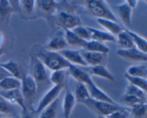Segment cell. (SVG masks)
<instances>
[{"instance_id":"obj_16","label":"cell","mask_w":147,"mask_h":118,"mask_svg":"<svg viewBox=\"0 0 147 118\" xmlns=\"http://www.w3.org/2000/svg\"><path fill=\"white\" fill-rule=\"evenodd\" d=\"M76 100L74 94L67 89L64 95L63 100V115L65 118H69L76 106Z\"/></svg>"},{"instance_id":"obj_39","label":"cell","mask_w":147,"mask_h":118,"mask_svg":"<svg viewBox=\"0 0 147 118\" xmlns=\"http://www.w3.org/2000/svg\"><path fill=\"white\" fill-rule=\"evenodd\" d=\"M8 76H11L5 70V69H4L2 67L0 66V81H2L4 79H5V78L8 77Z\"/></svg>"},{"instance_id":"obj_25","label":"cell","mask_w":147,"mask_h":118,"mask_svg":"<svg viewBox=\"0 0 147 118\" xmlns=\"http://www.w3.org/2000/svg\"><path fill=\"white\" fill-rule=\"evenodd\" d=\"M21 87V80L13 76H8L0 81V89L1 91H11L20 89Z\"/></svg>"},{"instance_id":"obj_8","label":"cell","mask_w":147,"mask_h":118,"mask_svg":"<svg viewBox=\"0 0 147 118\" xmlns=\"http://www.w3.org/2000/svg\"><path fill=\"white\" fill-rule=\"evenodd\" d=\"M84 84L86 85L88 90L90 99H94V100L96 101H100V102H106L111 104H117L107 94L105 93L103 90H101L100 88L96 86V83L93 81L90 76H89L86 79Z\"/></svg>"},{"instance_id":"obj_30","label":"cell","mask_w":147,"mask_h":118,"mask_svg":"<svg viewBox=\"0 0 147 118\" xmlns=\"http://www.w3.org/2000/svg\"><path fill=\"white\" fill-rule=\"evenodd\" d=\"M126 73L129 76L146 79L147 66L146 65H134L128 68Z\"/></svg>"},{"instance_id":"obj_17","label":"cell","mask_w":147,"mask_h":118,"mask_svg":"<svg viewBox=\"0 0 147 118\" xmlns=\"http://www.w3.org/2000/svg\"><path fill=\"white\" fill-rule=\"evenodd\" d=\"M116 8H117L119 17L123 24L125 25V27L128 28L130 27L131 25V16L133 9L128 5L126 1H123L116 6Z\"/></svg>"},{"instance_id":"obj_41","label":"cell","mask_w":147,"mask_h":118,"mask_svg":"<svg viewBox=\"0 0 147 118\" xmlns=\"http://www.w3.org/2000/svg\"><path fill=\"white\" fill-rule=\"evenodd\" d=\"M4 43V36L1 32H0V48H2V46Z\"/></svg>"},{"instance_id":"obj_13","label":"cell","mask_w":147,"mask_h":118,"mask_svg":"<svg viewBox=\"0 0 147 118\" xmlns=\"http://www.w3.org/2000/svg\"><path fill=\"white\" fill-rule=\"evenodd\" d=\"M67 44L65 40L64 34L62 32H59L50 39L45 45L44 48L50 51L60 52L67 48Z\"/></svg>"},{"instance_id":"obj_34","label":"cell","mask_w":147,"mask_h":118,"mask_svg":"<svg viewBox=\"0 0 147 118\" xmlns=\"http://www.w3.org/2000/svg\"><path fill=\"white\" fill-rule=\"evenodd\" d=\"M78 37H80L85 41L90 40V34L87 27H84L83 25H79L71 30Z\"/></svg>"},{"instance_id":"obj_3","label":"cell","mask_w":147,"mask_h":118,"mask_svg":"<svg viewBox=\"0 0 147 118\" xmlns=\"http://www.w3.org/2000/svg\"><path fill=\"white\" fill-rule=\"evenodd\" d=\"M37 86L30 74H26L21 80L20 91L24 99V104L28 109H34L32 104L37 94Z\"/></svg>"},{"instance_id":"obj_36","label":"cell","mask_w":147,"mask_h":118,"mask_svg":"<svg viewBox=\"0 0 147 118\" xmlns=\"http://www.w3.org/2000/svg\"><path fill=\"white\" fill-rule=\"evenodd\" d=\"M20 9H22L25 13L31 14L34 12L36 8V1L27 0V1H20Z\"/></svg>"},{"instance_id":"obj_42","label":"cell","mask_w":147,"mask_h":118,"mask_svg":"<svg viewBox=\"0 0 147 118\" xmlns=\"http://www.w3.org/2000/svg\"><path fill=\"white\" fill-rule=\"evenodd\" d=\"M4 48H0V57H1V56H3V55H4Z\"/></svg>"},{"instance_id":"obj_2","label":"cell","mask_w":147,"mask_h":118,"mask_svg":"<svg viewBox=\"0 0 147 118\" xmlns=\"http://www.w3.org/2000/svg\"><path fill=\"white\" fill-rule=\"evenodd\" d=\"M86 7L89 13L97 17V19L110 20L119 23L116 16L105 1H87Z\"/></svg>"},{"instance_id":"obj_20","label":"cell","mask_w":147,"mask_h":118,"mask_svg":"<svg viewBox=\"0 0 147 118\" xmlns=\"http://www.w3.org/2000/svg\"><path fill=\"white\" fill-rule=\"evenodd\" d=\"M74 96L76 98V103H80L83 104H86L88 101L90 99L88 90L86 85L79 82H77L76 83Z\"/></svg>"},{"instance_id":"obj_19","label":"cell","mask_w":147,"mask_h":118,"mask_svg":"<svg viewBox=\"0 0 147 118\" xmlns=\"http://www.w3.org/2000/svg\"><path fill=\"white\" fill-rule=\"evenodd\" d=\"M88 72L92 76H97L102 79H107L110 81H114L115 78L111 72L106 67V66H96L88 68ZM87 72V73H88ZM89 74V75H90Z\"/></svg>"},{"instance_id":"obj_43","label":"cell","mask_w":147,"mask_h":118,"mask_svg":"<svg viewBox=\"0 0 147 118\" xmlns=\"http://www.w3.org/2000/svg\"><path fill=\"white\" fill-rule=\"evenodd\" d=\"M0 118H14V117H11V116H5V117H1Z\"/></svg>"},{"instance_id":"obj_38","label":"cell","mask_w":147,"mask_h":118,"mask_svg":"<svg viewBox=\"0 0 147 118\" xmlns=\"http://www.w3.org/2000/svg\"><path fill=\"white\" fill-rule=\"evenodd\" d=\"M34 109L26 108L21 110V118H34Z\"/></svg>"},{"instance_id":"obj_12","label":"cell","mask_w":147,"mask_h":118,"mask_svg":"<svg viewBox=\"0 0 147 118\" xmlns=\"http://www.w3.org/2000/svg\"><path fill=\"white\" fill-rule=\"evenodd\" d=\"M0 96L5 101L11 104H17L21 109H26L24 99L20 89H14L11 91H0Z\"/></svg>"},{"instance_id":"obj_29","label":"cell","mask_w":147,"mask_h":118,"mask_svg":"<svg viewBox=\"0 0 147 118\" xmlns=\"http://www.w3.org/2000/svg\"><path fill=\"white\" fill-rule=\"evenodd\" d=\"M58 104L59 99H57L51 104L45 108L41 112H40L39 118H57Z\"/></svg>"},{"instance_id":"obj_40","label":"cell","mask_w":147,"mask_h":118,"mask_svg":"<svg viewBox=\"0 0 147 118\" xmlns=\"http://www.w3.org/2000/svg\"><path fill=\"white\" fill-rule=\"evenodd\" d=\"M126 2L127 3L128 5H129L132 9L136 8L138 4V1H134V0H132V1H126Z\"/></svg>"},{"instance_id":"obj_4","label":"cell","mask_w":147,"mask_h":118,"mask_svg":"<svg viewBox=\"0 0 147 118\" xmlns=\"http://www.w3.org/2000/svg\"><path fill=\"white\" fill-rule=\"evenodd\" d=\"M30 68L31 74L30 75L35 81L37 86V89L50 83L45 66L34 56H32L30 59Z\"/></svg>"},{"instance_id":"obj_23","label":"cell","mask_w":147,"mask_h":118,"mask_svg":"<svg viewBox=\"0 0 147 118\" xmlns=\"http://www.w3.org/2000/svg\"><path fill=\"white\" fill-rule=\"evenodd\" d=\"M68 75V68L62 69L52 72L49 79L50 83H53V86H62L64 87L65 83L67 81Z\"/></svg>"},{"instance_id":"obj_33","label":"cell","mask_w":147,"mask_h":118,"mask_svg":"<svg viewBox=\"0 0 147 118\" xmlns=\"http://www.w3.org/2000/svg\"><path fill=\"white\" fill-rule=\"evenodd\" d=\"M121 100L126 104L129 105L130 107L135 106V105L139 104L146 103V101L143 100L142 99L139 98V96H136L135 95L132 94H124L121 96Z\"/></svg>"},{"instance_id":"obj_15","label":"cell","mask_w":147,"mask_h":118,"mask_svg":"<svg viewBox=\"0 0 147 118\" xmlns=\"http://www.w3.org/2000/svg\"><path fill=\"white\" fill-rule=\"evenodd\" d=\"M90 34V40L104 43L105 42L116 43V36L107 33L104 30H100L98 29L93 28L91 27H87Z\"/></svg>"},{"instance_id":"obj_11","label":"cell","mask_w":147,"mask_h":118,"mask_svg":"<svg viewBox=\"0 0 147 118\" xmlns=\"http://www.w3.org/2000/svg\"><path fill=\"white\" fill-rule=\"evenodd\" d=\"M70 65L76 66H84L87 67L86 62L83 60L81 53L79 50L74 49H64L58 52Z\"/></svg>"},{"instance_id":"obj_5","label":"cell","mask_w":147,"mask_h":118,"mask_svg":"<svg viewBox=\"0 0 147 118\" xmlns=\"http://www.w3.org/2000/svg\"><path fill=\"white\" fill-rule=\"evenodd\" d=\"M86 106H88L90 109L96 111L102 117H106L113 113L116 111L121 109L123 106L119 104H111L106 102H100L94 99H90L86 103Z\"/></svg>"},{"instance_id":"obj_18","label":"cell","mask_w":147,"mask_h":118,"mask_svg":"<svg viewBox=\"0 0 147 118\" xmlns=\"http://www.w3.org/2000/svg\"><path fill=\"white\" fill-rule=\"evenodd\" d=\"M97 22L103 29H105V31L114 36H116L123 30V27H121L119 23L113 22L112 20L97 19Z\"/></svg>"},{"instance_id":"obj_35","label":"cell","mask_w":147,"mask_h":118,"mask_svg":"<svg viewBox=\"0 0 147 118\" xmlns=\"http://www.w3.org/2000/svg\"><path fill=\"white\" fill-rule=\"evenodd\" d=\"M124 94L135 95V96H139V98H141V99L146 102V92H144L142 89H139V88L136 87L134 86H132L131 84L128 85L127 87L126 88Z\"/></svg>"},{"instance_id":"obj_24","label":"cell","mask_w":147,"mask_h":118,"mask_svg":"<svg viewBox=\"0 0 147 118\" xmlns=\"http://www.w3.org/2000/svg\"><path fill=\"white\" fill-rule=\"evenodd\" d=\"M14 12L9 1H0V22L8 25Z\"/></svg>"},{"instance_id":"obj_28","label":"cell","mask_w":147,"mask_h":118,"mask_svg":"<svg viewBox=\"0 0 147 118\" xmlns=\"http://www.w3.org/2000/svg\"><path fill=\"white\" fill-rule=\"evenodd\" d=\"M64 34L65 40L67 43V45H73V46H79L80 47H83V45L86 43V41L80 37H78L72 30H66L63 33Z\"/></svg>"},{"instance_id":"obj_10","label":"cell","mask_w":147,"mask_h":118,"mask_svg":"<svg viewBox=\"0 0 147 118\" xmlns=\"http://www.w3.org/2000/svg\"><path fill=\"white\" fill-rule=\"evenodd\" d=\"M117 55L125 60L131 61L146 62L147 60V53H143L136 47L124 50L119 49L117 50Z\"/></svg>"},{"instance_id":"obj_1","label":"cell","mask_w":147,"mask_h":118,"mask_svg":"<svg viewBox=\"0 0 147 118\" xmlns=\"http://www.w3.org/2000/svg\"><path fill=\"white\" fill-rule=\"evenodd\" d=\"M40 60L45 68L52 71L69 68L71 65L58 53L47 50L45 48L37 49L32 55Z\"/></svg>"},{"instance_id":"obj_6","label":"cell","mask_w":147,"mask_h":118,"mask_svg":"<svg viewBox=\"0 0 147 118\" xmlns=\"http://www.w3.org/2000/svg\"><path fill=\"white\" fill-rule=\"evenodd\" d=\"M57 23L65 30H71L78 26L82 25V22L78 16L65 11L60 12L57 14Z\"/></svg>"},{"instance_id":"obj_22","label":"cell","mask_w":147,"mask_h":118,"mask_svg":"<svg viewBox=\"0 0 147 118\" xmlns=\"http://www.w3.org/2000/svg\"><path fill=\"white\" fill-rule=\"evenodd\" d=\"M123 30L130 36L132 42L134 45V47H136V48L139 49V50H141L143 53H147V42L146 39L142 37V36L138 35L137 33L131 31L129 28L123 27Z\"/></svg>"},{"instance_id":"obj_9","label":"cell","mask_w":147,"mask_h":118,"mask_svg":"<svg viewBox=\"0 0 147 118\" xmlns=\"http://www.w3.org/2000/svg\"><path fill=\"white\" fill-rule=\"evenodd\" d=\"M80 53L86 65L89 67L96 66H105L107 63L108 54L85 51V50Z\"/></svg>"},{"instance_id":"obj_26","label":"cell","mask_w":147,"mask_h":118,"mask_svg":"<svg viewBox=\"0 0 147 118\" xmlns=\"http://www.w3.org/2000/svg\"><path fill=\"white\" fill-rule=\"evenodd\" d=\"M36 5L39 7L42 12H45L48 16L55 14L57 12V2L54 1H36Z\"/></svg>"},{"instance_id":"obj_7","label":"cell","mask_w":147,"mask_h":118,"mask_svg":"<svg viewBox=\"0 0 147 118\" xmlns=\"http://www.w3.org/2000/svg\"><path fill=\"white\" fill-rule=\"evenodd\" d=\"M63 89V86H53L50 88L44 95L40 99L37 107L34 109L35 113H40L45 108L51 104L53 102L58 99V96L61 93L62 90Z\"/></svg>"},{"instance_id":"obj_31","label":"cell","mask_w":147,"mask_h":118,"mask_svg":"<svg viewBox=\"0 0 147 118\" xmlns=\"http://www.w3.org/2000/svg\"><path fill=\"white\" fill-rule=\"evenodd\" d=\"M124 77L129 81V84L134 86L139 89H142L144 92H146L147 91V79L141 77H135L124 73Z\"/></svg>"},{"instance_id":"obj_21","label":"cell","mask_w":147,"mask_h":118,"mask_svg":"<svg viewBox=\"0 0 147 118\" xmlns=\"http://www.w3.org/2000/svg\"><path fill=\"white\" fill-rule=\"evenodd\" d=\"M82 48L85 51L95 52V53H101L108 54L109 52V47L106 45L104 43H100V42L95 41V40H90L88 41H86L83 45Z\"/></svg>"},{"instance_id":"obj_14","label":"cell","mask_w":147,"mask_h":118,"mask_svg":"<svg viewBox=\"0 0 147 118\" xmlns=\"http://www.w3.org/2000/svg\"><path fill=\"white\" fill-rule=\"evenodd\" d=\"M0 66L5 69L11 76L22 80L26 75L24 69L17 62L14 60H7L4 63H0Z\"/></svg>"},{"instance_id":"obj_37","label":"cell","mask_w":147,"mask_h":118,"mask_svg":"<svg viewBox=\"0 0 147 118\" xmlns=\"http://www.w3.org/2000/svg\"><path fill=\"white\" fill-rule=\"evenodd\" d=\"M12 114V108L9 103L4 100L2 97H0V116H7Z\"/></svg>"},{"instance_id":"obj_44","label":"cell","mask_w":147,"mask_h":118,"mask_svg":"<svg viewBox=\"0 0 147 118\" xmlns=\"http://www.w3.org/2000/svg\"><path fill=\"white\" fill-rule=\"evenodd\" d=\"M0 97H1V96H0Z\"/></svg>"},{"instance_id":"obj_27","label":"cell","mask_w":147,"mask_h":118,"mask_svg":"<svg viewBox=\"0 0 147 118\" xmlns=\"http://www.w3.org/2000/svg\"><path fill=\"white\" fill-rule=\"evenodd\" d=\"M116 37V43L119 47V49L124 50V49H129L134 47V45L130 36L127 34V33L124 30L121 32L119 34H118Z\"/></svg>"},{"instance_id":"obj_32","label":"cell","mask_w":147,"mask_h":118,"mask_svg":"<svg viewBox=\"0 0 147 118\" xmlns=\"http://www.w3.org/2000/svg\"><path fill=\"white\" fill-rule=\"evenodd\" d=\"M146 103L139 104L129 108V113L134 118H146Z\"/></svg>"}]
</instances>
